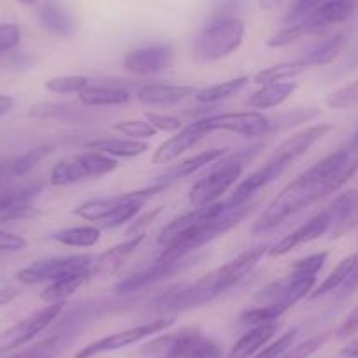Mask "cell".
Returning <instances> with one entry per match:
<instances>
[{
    "label": "cell",
    "mask_w": 358,
    "mask_h": 358,
    "mask_svg": "<svg viewBox=\"0 0 358 358\" xmlns=\"http://www.w3.org/2000/svg\"><path fill=\"white\" fill-rule=\"evenodd\" d=\"M350 150L355 151V153L358 151V129H357V132L353 134V139H351V143H350Z\"/></svg>",
    "instance_id": "6f0895ef"
},
{
    "label": "cell",
    "mask_w": 358,
    "mask_h": 358,
    "mask_svg": "<svg viewBox=\"0 0 358 358\" xmlns=\"http://www.w3.org/2000/svg\"><path fill=\"white\" fill-rule=\"evenodd\" d=\"M79 95V101L86 108H109L122 106L130 101V92L123 86H115L113 83L99 81L97 85H88Z\"/></svg>",
    "instance_id": "44dd1931"
},
{
    "label": "cell",
    "mask_w": 358,
    "mask_h": 358,
    "mask_svg": "<svg viewBox=\"0 0 358 358\" xmlns=\"http://www.w3.org/2000/svg\"><path fill=\"white\" fill-rule=\"evenodd\" d=\"M36 64V57L25 51H18V53H11V58L8 60L9 67L16 69V71H27Z\"/></svg>",
    "instance_id": "f907efd6"
},
{
    "label": "cell",
    "mask_w": 358,
    "mask_h": 358,
    "mask_svg": "<svg viewBox=\"0 0 358 358\" xmlns=\"http://www.w3.org/2000/svg\"><path fill=\"white\" fill-rule=\"evenodd\" d=\"M94 255L92 253H79L69 255V257H50L41 258L30 264L29 267H23L18 271L16 280L23 285H39L44 281H57L60 278L69 276V274L79 273L85 268L92 267L94 264Z\"/></svg>",
    "instance_id": "52a82bcc"
},
{
    "label": "cell",
    "mask_w": 358,
    "mask_h": 358,
    "mask_svg": "<svg viewBox=\"0 0 358 358\" xmlns=\"http://www.w3.org/2000/svg\"><path fill=\"white\" fill-rule=\"evenodd\" d=\"M330 230V215L327 211V208L323 211H320L318 215H315L313 218H309L308 222L302 223L299 229H295L294 232L285 236L283 239L278 241L274 246L268 248V253L271 257H283V255L290 253L295 248L302 246V244H309L313 241L320 239V237L327 236Z\"/></svg>",
    "instance_id": "5bb4252c"
},
{
    "label": "cell",
    "mask_w": 358,
    "mask_h": 358,
    "mask_svg": "<svg viewBox=\"0 0 358 358\" xmlns=\"http://www.w3.org/2000/svg\"><path fill=\"white\" fill-rule=\"evenodd\" d=\"M27 248L25 237L0 230V251H22Z\"/></svg>",
    "instance_id": "7dc6e473"
},
{
    "label": "cell",
    "mask_w": 358,
    "mask_h": 358,
    "mask_svg": "<svg viewBox=\"0 0 358 358\" xmlns=\"http://www.w3.org/2000/svg\"><path fill=\"white\" fill-rule=\"evenodd\" d=\"M206 136H209L204 130V127L201 125V122H192L190 125L183 127V129L176 132L171 139L164 141L160 146L155 150L151 162L155 165H167L171 162L178 160L185 151H188L190 148H194L195 144L201 139H204Z\"/></svg>",
    "instance_id": "9a60e30c"
},
{
    "label": "cell",
    "mask_w": 358,
    "mask_h": 358,
    "mask_svg": "<svg viewBox=\"0 0 358 358\" xmlns=\"http://www.w3.org/2000/svg\"><path fill=\"white\" fill-rule=\"evenodd\" d=\"M355 13L353 0H327L325 4L311 13L302 22L308 25L309 32H320L336 23H343L350 20Z\"/></svg>",
    "instance_id": "ffe728a7"
},
{
    "label": "cell",
    "mask_w": 358,
    "mask_h": 358,
    "mask_svg": "<svg viewBox=\"0 0 358 358\" xmlns=\"http://www.w3.org/2000/svg\"><path fill=\"white\" fill-rule=\"evenodd\" d=\"M358 264V255H350V257L343 258L339 264L334 267L332 273L322 281L316 288H313V292L309 294V299H320V297H325V295L332 294V292L341 290L344 283L348 281V278L351 276L353 273V268L357 267Z\"/></svg>",
    "instance_id": "4316f807"
},
{
    "label": "cell",
    "mask_w": 358,
    "mask_h": 358,
    "mask_svg": "<svg viewBox=\"0 0 358 358\" xmlns=\"http://www.w3.org/2000/svg\"><path fill=\"white\" fill-rule=\"evenodd\" d=\"M118 169V160L99 151H86L81 155H72L58 162L51 171L53 187H67L79 183L88 178H102Z\"/></svg>",
    "instance_id": "5b68a950"
},
{
    "label": "cell",
    "mask_w": 358,
    "mask_h": 358,
    "mask_svg": "<svg viewBox=\"0 0 358 358\" xmlns=\"http://www.w3.org/2000/svg\"><path fill=\"white\" fill-rule=\"evenodd\" d=\"M325 104L330 109H353L358 106V79L351 81L341 88L334 90L332 94L327 95Z\"/></svg>",
    "instance_id": "8d00e7d4"
},
{
    "label": "cell",
    "mask_w": 358,
    "mask_h": 358,
    "mask_svg": "<svg viewBox=\"0 0 358 358\" xmlns=\"http://www.w3.org/2000/svg\"><path fill=\"white\" fill-rule=\"evenodd\" d=\"M192 262H194V258L190 255L185 258H179V260H160V258H157V262L150 264L148 267L141 268L137 273L120 280L115 285V288H113V292L116 295H129L134 294V292H139L143 288L150 287V285L157 283V281L181 273L183 268L190 267Z\"/></svg>",
    "instance_id": "8fae6325"
},
{
    "label": "cell",
    "mask_w": 358,
    "mask_h": 358,
    "mask_svg": "<svg viewBox=\"0 0 358 358\" xmlns=\"http://www.w3.org/2000/svg\"><path fill=\"white\" fill-rule=\"evenodd\" d=\"M344 44H346V37L337 34V36L329 37L327 41H323L322 44H318L316 48H313L311 51L304 55L301 58L308 67H316V65H329L339 57V53L343 51Z\"/></svg>",
    "instance_id": "1f68e13d"
},
{
    "label": "cell",
    "mask_w": 358,
    "mask_h": 358,
    "mask_svg": "<svg viewBox=\"0 0 358 358\" xmlns=\"http://www.w3.org/2000/svg\"><path fill=\"white\" fill-rule=\"evenodd\" d=\"M330 337L329 332L318 334L315 337H309V339L302 341V343L295 344V346H290L287 351L280 355L278 358H309L311 355H315L323 344L327 343V339Z\"/></svg>",
    "instance_id": "60d3db41"
},
{
    "label": "cell",
    "mask_w": 358,
    "mask_h": 358,
    "mask_svg": "<svg viewBox=\"0 0 358 358\" xmlns=\"http://www.w3.org/2000/svg\"><path fill=\"white\" fill-rule=\"evenodd\" d=\"M20 41H22V29L16 23H2L0 25V55L15 51Z\"/></svg>",
    "instance_id": "ee69618b"
},
{
    "label": "cell",
    "mask_w": 358,
    "mask_h": 358,
    "mask_svg": "<svg viewBox=\"0 0 358 358\" xmlns=\"http://www.w3.org/2000/svg\"><path fill=\"white\" fill-rule=\"evenodd\" d=\"M208 134L225 130V132L239 134L244 137H260L268 134L271 118L260 111H239V113H216L199 120Z\"/></svg>",
    "instance_id": "30bf717a"
},
{
    "label": "cell",
    "mask_w": 358,
    "mask_h": 358,
    "mask_svg": "<svg viewBox=\"0 0 358 358\" xmlns=\"http://www.w3.org/2000/svg\"><path fill=\"white\" fill-rule=\"evenodd\" d=\"M322 115V111L316 108H299L294 109V111H288L280 115L278 118L271 120V129H268V134L271 132H280V130L292 129V127L302 125V123H309L313 120H316Z\"/></svg>",
    "instance_id": "e575fe53"
},
{
    "label": "cell",
    "mask_w": 358,
    "mask_h": 358,
    "mask_svg": "<svg viewBox=\"0 0 358 358\" xmlns=\"http://www.w3.org/2000/svg\"><path fill=\"white\" fill-rule=\"evenodd\" d=\"M297 336H299V329L288 330L287 334H283L281 337H278L274 343H271V344H267V346L262 348V350L258 351L253 358H278L281 353H283V351H287L288 348L294 346Z\"/></svg>",
    "instance_id": "7bdbcfd3"
},
{
    "label": "cell",
    "mask_w": 358,
    "mask_h": 358,
    "mask_svg": "<svg viewBox=\"0 0 358 358\" xmlns=\"http://www.w3.org/2000/svg\"><path fill=\"white\" fill-rule=\"evenodd\" d=\"M358 172V155L355 151L337 150L288 183L267 206L251 232L255 236L276 229L288 218L304 211L309 206L339 190Z\"/></svg>",
    "instance_id": "6da1fadb"
},
{
    "label": "cell",
    "mask_w": 358,
    "mask_h": 358,
    "mask_svg": "<svg viewBox=\"0 0 358 358\" xmlns=\"http://www.w3.org/2000/svg\"><path fill=\"white\" fill-rule=\"evenodd\" d=\"M53 148L51 146H39L34 148V150H29L25 155H22L20 158H16L11 164V172L15 176H27L30 171L37 167L48 155H51Z\"/></svg>",
    "instance_id": "74e56055"
},
{
    "label": "cell",
    "mask_w": 358,
    "mask_h": 358,
    "mask_svg": "<svg viewBox=\"0 0 358 358\" xmlns=\"http://www.w3.org/2000/svg\"><path fill=\"white\" fill-rule=\"evenodd\" d=\"M267 244L250 248L227 262L222 267L215 268L211 273L204 274L187 287H176L169 290L164 297L157 301L158 311H188V309L201 308L209 304L227 290L239 283L244 276L251 273L255 265L268 253Z\"/></svg>",
    "instance_id": "7a4b0ae2"
},
{
    "label": "cell",
    "mask_w": 358,
    "mask_h": 358,
    "mask_svg": "<svg viewBox=\"0 0 358 358\" xmlns=\"http://www.w3.org/2000/svg\"><path fill=\"white\" fill-rule=\"evenodd\" d=\"M306 69L309 67L301 60V58L294 62H281V64L273 65V67L258 71L257 74L253 76V83L264 86V85H271V83L288 81V79H294L297 78V76H301Z\"/></svg>",
    "instance_id": "4dcf8cb0"
},
{
    "label": "cell",
    "mask_w": 358,
    "mask_h": 358,
    "mask_svg": "<svg viewBox=\"0 0 358 358\" xmlns=\"http://www.w3.org/2000/svg\"><path fill=\"white\" fill-rule=\"evenodd\" d=\"M148 122L157 129V132H179L183 129V122L176 116L160 115V113H148Z\"/></svg>",
    "instance_id": "bcb514c9"
},
{
    "label": "cell",
    "mask_w": 358,
    "mask_h": 358,
    "mask_svg": "<svg viewBox=\"0 0 358 358\" xmlns=\"http://www.w3.org/2000/svg\"><path fill=\"white\" fill-rule=\"evenodd\" d=\"M64 309L65 302H53V304L32 313V315L27 316L25 320H22L16 325L2 330L0 332V357H4V355L11 353V351L30 343L34 337L39 336L43 330H46L64 313Z\"/></svg>",
    "instance_id": "ba28073f"
},
{
    "label": "cell",
    "mask_w": 358,
    "mask_h": 358,
    "mask_svg": "<svg viewBox=\"0 0 358 358\" xmlns=\"http://www.w3.org/2000/svg\"><path fill=\"white\" fill-rule=\"evenodd\" d=\"M243 171L244 162L239 160V153L232 155V157H223L222 164H216L211 172H208L190 188L188 199H190L192 206L199 208V206H209L218 202L220 197L239 181Z\"/></svg>",
    "instance_id": "8992f818"
},
{
    "label": "cell",
    "mask_w": 358,
    "mask_h": 358,
    "mask_svg": "<svg viewBox=\"0 0 358 358\" xmlns=\"http://www.w3.org/2000/svg\"><path fill=\"white\" fill-rule=\"evenodd\" d=\"M199 88L190 85H144L136 92L137 101L146 106H172L195 97Z\"/></svg>",
    "instance_id": "ac0fdd59"
},
{
    "label": "cell",
    "mask_w": 358,
    "mask_h": 358,
    "mask_svg": "<svg viewBox=\"0 0 358 358\" xmlns=\"http://www.w3.org/2000/svg\"><path fill=\"white\" fill-rule=\"evenodd\" d=\"M162 211H164V208L160 206V208H155V209H151V211H148L146 215L139 216V218L134 222V225L129 229V236L132 237V236H137V234H143L141 230L146 229L148 225H151V222H155V218H157Z\"/></svg>",
    "instance_id": "681fc988"
},
{
    "label": "cell",
    "mask_w": 358,
    "mask_h": 358,
    "mask_svg": "<svg viewBox=\"0 0 358 358\" xmlns=\"http://www.w3.org/2000/svg\"><path fill=\"white\" fill-rule=\"evenodd\" d=\"M101 229L92 225L71 227V229H62L51 234V239L64 246L71 248H92L101 241Z\"/></svg>",
    "instance_id": "f1b7e54d"
},
{
    "label": "cell",
    "mask_w": 358,
    "mask_h": 358,
    "mask_svg": "<svg viewBox=\"0 0 358 358\" xmlns=\"http://www.w3.org/2000/svg\"><path fill=\"white\" fill-rule=\"evenodd\" d=\"M306 34H311L309 32L308 25H306L304 22H299V23H294V25L287 27V29L280 30L278 34H274L271 39H267V48H271V50H280V48H287L290 46V44L297 43L301 37H304Z\"/></svg>",
    "instance_id": "f35d334b"
},
{
    "label": "cell",
    "mask_w": 358,
    "mask_h": 358,
    "mask_svg": "<svg viewBox=\"0 0 358 358\" xmlns=\"http://www.w3.org/2000/svg\"><path fill=\"white\" fill-rule=\"evenodd\" d=\"M18 2L22 6H34L37 2V0H18Z\"/></svg>",
    "instance_id": "680465c9"
},
{
    "label": "cell",
    "mask_w": 358,
    "mask_h": 358,
    "mask_svg": "<svg viewBox=\"0 0 358 358\" xmlns=\"http://www.w3.org/2000/svg\"><path fill=\"white\" fill-rule=\"evenodd\" d=\"M120 195L118 197H108V199H92L83 204H79L74 209V215L88 222H104L109 218L113 211L118 208Z\"/></svg>",
    "instance_id": "836d02e7"
},
{
    "label": "cell",
    "mask_w": 358,
    "mask_h": 358,
    "mask_svg": "<svg viewBox=\"0 0 358 358\" xmlns=\"http://www.w3.org/2000/svg\"><path fill=\"white\" fill-rule=\"evenodd\" d=\"M278 329H280V325L276 322L253 327L239 341H236V344H234L232 350L229 351L225 358H250L251 355L258 353L262 348L267 346L268 341L276 336Z\"/></svg>",
    "instance_id": "cb8c5ba5"
},
{
    "label": "cell",
    "mask_w": 358,
    "mask_h": 358,
    "mask_svg": "<svg viewBox=\"0 0 358 358\" xmlns=\"http://www.w3.org/2000/svg\"><path fill=\"white\" fill-rule=\"evenodd\" d=\"M115 130L130 137V139L137 141L150 139V137L157 136V129L150 122H143V120H125V122L116 123Z\"/></svg>",
    "instance_id": "b9f144b4"
},
{
    "label": "cell",
    "mask_w": 358,
    "mask_h": 358,
    "mask_svg": "<svg viewBox=\"0 0 358 358\" xmlns=\"http://www.w3.org/2000/svg\"><path fill=\"white\" fill-rule=\"evenodd\" d=\"M332 129L334 125H330V123H320V125H311L308 129L301 130L295 136L288 137L285 143H281L276 148V151L268 157L267 162H271V164L276 165L278 169H281L285 172L295 160H299L302 155L308 153Z\"/></svg>",
    "instance_id": "7c38bea8"
},
{
    "label": "cell",
    "mask_w": 358,
    "mask_h": 358,
    "mask_svg": "<svg viewBox=\"0 0 358 358\" xmlns=\"http://www.w3.org/2000/svg\"><path fill=\"white\" fill-rule=\"evenodd\" d=\"M144 353L158 358H223L220 344L195 327L157 337L144 346Z\"/></svg>",
    "instance_id": "3957f363"
},
{
    "label": "cell",
    "mask_w": 358,
    "mask_h": 358,
    "mask_svg": "<svg viewBox=\"0 0 358 358\" xmlns=\"http://www.w3.org/2000/svg\"><path fill=\"white\" fill-rule=\"evenodd\" d=\"M92 267L85 268V271H79V273L69 274V276L60 278L57 281H51L44 292L41 294V299L48 304H53V302H65V299L71 297L74 292H78L79 288L85 287L90 280H92Z\"/></svg>",
    "instance_id": "484cf974"
},
{
    "label": "cell",
    "mask_w": 358,
    "mask_h": 358,
    "mask_svg": "<svg viewBox=\"0 0 358 358\" xmlns=\"http://www.w3.org/2000/svg\"><path fill=\"white\" fill-rule=\"evenodd\" d=\"M244 34H246V27L241 20H215L195 39L194 58L201 64L223 60L239 50L244 41Z\"/></svg>",
    "instance_id": "277c9868"
},
{
    "label": "cell",
    "mask_w": 358,
    "mask_h": 358,
    "mask_svg": "<svg viewBox=\"0 0 358 358\" xmlns=\"http://www.w3.org/2000/svg\"><path fill=\"white\" fill-rule=\"evenodd\" d=\"M174 316H167V318L164 316V318L151 320V322L132 327V329L122 330V332L109 334V336H104L101 337V339L94 341V343L86 344L85 348H81V350L74 355V358H94L95 355L109 353V351H116L122 350V348L132 346V344L139 343V341L146 339V337L153 336V334L167 330L169 327L174 325Z\"/></svg>",
    "instance_id": "9c48e42d"
},
{
    "label": "cell",
    "mask_w": 358,
    "mask_h": 358,
    "mask_svg": "<svg viewBox=\"0 0 358 358\" xmlns=\"http://www.w3.org/2000/svg\"><path fill=\"white\" fill-rule=\"evenodd\" d=\"M83 146L88 151H99L113 158H134L141 157L150 150V144L137 139H118V137H101L92 139Z\"/></svg>",
    "instance_id": "603a6c76"
},
{
    "label": "cell",
    "mask_w": 358,
    "mask_h": 358,
    "mask_svg": "<svg viewBox=\"0 0 358 358\" xmlns=\"http://www.w3.org/2000/svg\"><path fill=\"white\" fill-rule=\"evenodd\" d=\"M341 355L348 358H358V337H355L353 341H350V343L341 350Z\"/></svg>",
    "instance_id": "db71d44e"
},
{
    "label": "cell",
    "mask_w": 358,
    "mask_h": 358,
    "mask_svg": "<svg viewBox=\"0 0 358 358\" xmlns=\"http://www.w3.org/2000/svg\"><path fill=\"white\" fill-rule=\"evenodd\" d=\"M41 185H27L22 188H4L0 190V216L22 206H32L34 199L39 195Z\"/></svg>",
    "instance_id": "d6a6232c"
},
{
    "label": "cell",
    "mask_w": 358,
    "mask_h": 358,
    "mask_svg": "<svg viewBox=\"0 0 358 358\" xmlns=\"http://www.w3.org/2000/svg\"><path fill=\"white\" fill-rule=\"evenodd\" d=\"M2 176H4V169L0 167V178H2Z\"/></svg>",
    "instance_id": "91938a15"
},
{
    "label": "cell",
    "mask_w": 358,
    "mask_h": 358,
    "mask_svg": "<svg viewBox=\"0 0 358 358\" xmlns=\"http://www.w3.org/2000/svg\"><path fill=\"white\" fill-rule=\"evenodd\" d=\"M172 62H174V48L171 44H151L127 53L123 58V67L132 74L150 76L167 71Z\"/></svg>",
    "instance_id": "4fadbf2b"
},
{
    "label": "cell",
    "mask_w": 358,
    "mask_h": 358,
    "mask_svg": "<svg viewBox=\"0 0 358 358\" xmlns=\"http://www.w3.org/2000/svg\"><path fill=\"white\" fill-rule=\"evenodd\" d=\"M60 351V337H48L27 350L18 351L15 355H9L8 358H55Z\"/></svg>",
    "instance_id": "ab89813d"
},
{
    "label": "cell",
    "mask_w": 358,
    "mask_h": 358,
    "mask_svg": "<svg viewBox=\"0 0 358 358\" xmlns=\"http://www.w3.org/2000/svg\"><path fill=\"white\" fill-rule=\"evenodd\" d=\"M90 85V79L86 76H58V78H51L46 81L48 92L60 95H72L81 94L83 90Z\"/></svg>",
    "instance_id": "d590c367"
},
{
    "label": "cell",
    "mask_w": 358,
    "mask_h": 358,
    "mask_svg": "<svg viewBox=\"0 0 358 358\" xmlns=\"http://www.w3.org/2000/svg\"><path fill=\"white\" fill-rule=\"evenodd\" d=\"M39 22L48 34L60 39H69L76 36L78 27L71 13L55 0H44L39 8Z\"/></svg>",
    "instance_id": "d6986e66"
},
{
    "label": "cell",
    "mask_w": 358,
    "mask_h": 358,
    "mask_svg": "<svg viewBox=\"0 0 358 358\" xmlns=\"http://www.w3.org/2000/svg\"><path fill=\"white\" fill-rule=\"evenodd\" d=\"M330 215V237L339 239L358 227V190H348L341 194L327 208Z\"/></svg>",
    "instance_id": "e0dca14e"
},
{
    "label": "cell",
    "mask_w": 358,
    "mask_h": 358,
    "mask_svg": "<svg viewBox=\"0 0 358 358\" xmlns=\"http://www.w3.org/2000/svg\"><path fill=\"white\" fill-rule=\"evenodd\" d=\"M250 83V78L248 76H239V78L229 79V81L223 83H216V85L208 86V88L199 90L197 94H195V101L201 102V104L206 106H215L218 102L227 101L232 95H236L237 92L244 88V86Z\"/></svg>",
    "instance_id": "83f0119b"
},
{
    "label": "cell",
    "mask_w": 358,
    "mask_h": 358,
    "mask_svg": "<svg viewBox=\"0 0 358 358\" xmlns=\"http://www.w3.org/2000/svg\"><path fill=\"white\" fill-rule=\"evenodd\" d=\"M325 2L327 0H297V2L294 4V8L288 11L285 22L287 23L301 22V20L308 18V16L315 11V9H318L320 6L325 4Z\"/></svg>",
    "instance_id": "f6af8a7d"
},
{
    "label": "cell",
    "mask_w": 358,
    "mask_h": 358,
    "mask_svg": "<svg viewBox=\"0 0 358 358\" xmlns=\"http://www.w3.org/2000/svg\"><path fill=\"white\" fill-rule=\"evenodd\" d=\"M258 4L264 11H271V9L278 8L281 4V0H258Z\"/></svg>",
    "instance_id": "11a10c76"
},
{
    "label": "cell",
    "mask_w": 358,
    "mask_h": 358,
    "mask_svg": "<svg viewBox=\"0 0 358 358\" xmlns=\"http://www.w3.org/2000/svg\"><path fill=\"white\" fill-rule=\"evenodd\" d=\"M15 106H16L15 97H11V95H0V118L9 115V113L15 109Z\"/></svg>",
    "instance_id": "f5cc1de1"
},
{
    "label": "cell",
    "mask_w": 358,
    "mask_h": 358,
    "mask_svg": "<svg viewBox=\"0 0 358 358\" xmlns=\"http://www.w3.org/2000/svg\"><path fill=\"white\" fill-rule=\"evenodd\" d=\"M344 67H346V71H351V69H357L358 67V48L353 51V55H351V57L348 58L346 64H344Z\"/></svg>",
    "instance_id": "9f6ffc18"
},
{
    "label": "cell",
    "mask_w": 358,
    "mask_h": 358,
    "mask_svg": "<svg viewBox=\"0 0 358 358\" xmlns=\"http://www.w3.org/2000/svg\"><path fill=\"white\" fill-rule=\"evenodd\" d=\"M20 294H22V292H20L18 288H15V287L0 288V308H4V306L11 304L15 299L20 297Z\"/></svg>",
    "instance_id": "816d5d0a"
},
{
    "label": "cell",
    "mask_w": 358,
    "mask_h": 358,
    "mask_svg": "<svg viewBox=\"0 0 358 358\" xmlns=\"http://www.w3.org/2000/svg\"><path fill=\"white\" fill-rule=\"evenodd\" d=\"M144 239H146V234H137V236L129 237V239L123 241V243L102 251L101 255H97V257L94 258V264H92V276L106 278L118 273L120 268L123 267V264H125V262L136 253L137 248L144 243Z\"/></svg>",
    "instance_id": "2e32d148"
},
{
    "label": "cell",
    "mask_w": 358,
    "mask_h": 358,
    "mask_svg": "<svg viewBox=\"0 0 358 358\" xmlns=\"http://www.w3.org/2000/svg\"><path fill=\"white\" fill-rule=\"evenodd\" d=\"M227 151H229L227 148H218V150L202 151V153L195 155V157L187 158V160H183L181 164L172 165V167L167 169L164 174L158 176L153 183H164L165 187H169V185L174 183V181H178V179L187 178V176H192L194 172L201 171V169H204L206 165L216 164V162L222 160L223 157H227Z\"/></svg>",
    "instance_id": "7402d4cb"
},
{
    "label": "cell",
    "mask_w": 358,
    "mask_h": 358,
    "mask_svg": "<svg viewBox=\"0 0 358 358\" xmlns=\"http://www.w3.org/2000/svg\"><path fill=\"white\" fill-rule=\"evenodd\" d=\"M299 85L295 81H281V83H271V85H264L260 90H257L255 94H251L248 104L253 109L260 111V109H273L287 102L292 95L295 94V90Z\"/></svg>",
    "instance_id": "d4e9b609"
},
{
    "label": "cell",
    "mask_w": 358,
    "mask_h": 358,
    "mask_svg": "<svg viewBox=\"0 0 358 358\" xmlns=\"http://www.w3.org/2000/svg\"><path fill=\"white\" fill-rule=\"evenodd\" d=\"M355 334H358V306L346 316V320L336 330V336L339 339H346V337L355 336Z\"/></svg>",
    "instance_id": "c3c4849f"
},
{
    "label": "cell",
    "mask_w": 358,
    "mask_h": 358,
    "mask_svg": "<svg viewBox=\"0 0 358 358\" xmlns=\"http://www.w3.org/2000/svg\"><path fill=\"white\" fill-rule=\"evenodd\" d=\"M29 115L37 120H62V122H79L86 118L85 109L74 104H60V102H44L30 108Z\"/></svg>",
    "instance_id": "f546056e"
}]
</instances>
